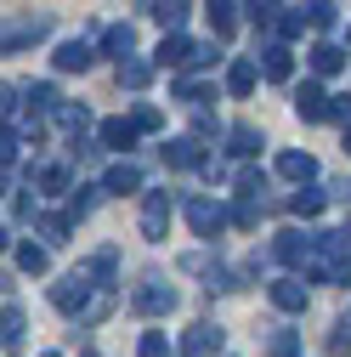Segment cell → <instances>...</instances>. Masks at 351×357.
I'll return each instance as SVG.
<instances>
[{"instance_id":"obj_1","label":"cell","mask_w":351,"mask_h":357,"mask_svg":"<svg viewBox=\"0 0 351 357\" xmlns=\"http://www.w3.org/2000/svg\"><path fill=\"white\" fill-rule=\"evenodd\" d=\"M97 289H102V284L85 273V266H74V273L52 289V306L63 312V318H85V306H91V295H97Z\"/></svg>"},{"instance_id":"obj_2","label":"cell","mask_w":351,"mask_h":357,"mask_svg":"<svg viewBox=\"0 0 351 357\" xmlns=\"http://www.w3.org/2000/svg\"><path fill=\"white\" fill-rule=\"evenodd\" d=\"M52 34V17H0V52H23Z\"/></svg>"},{"instance_id":"obj_3","label":"cell","mask_w":351,"mask_h":357,"mask_svg":"<svg viewBox=\"0 0 351 357\" xmlns=\"http://www.w3.org/2000/svg\"><path fill=\"white\" fill-rule=\"evenodd\" d=\"M176 284H164V278H142L136 284V295H130V306L142 312V318H164V312H176Z\"/></svg>"},{"instance_id":"obj_4","label":"cell","mask_w":351,"mask_h":357,"mask_svg":"<svg viewBox=\"0 0 351 357\" xmlns=\"http://www.w3.org/2000/svg\"><path fill=\"white\" fill-rule=\"evenodd\" d=\"M182 215H187V227H193L198 238H210V244L221 238V227H227V210L215 204V199H187V204H182Z\"/></svg>"},{"instance_id":"obj_5","label":"cell","mask_w":351,"mask_h":357,"mask_svg":"<svg viewBox=\"0 0 351 357\" xmlns=\"http://www.w3.org/2000/svg\"><path fill=\"white\" fill-rule=\"evenodd\" d=\"M153 63H159V68H176V74H182V68H198V46H193V40H187L182 29H170V34L159 40Z\"/></svg>"},{"instance_id":"obj_6","label":"cell","mask_w":351,"mask_h":357,"mask_svg":"<svg viewBox=\"0 0 351 357\" xmlns=\"http://www.w3.org/2000/svg\"><path fill=\"white\" fill-rule=\"evenodd\" d=\"M170 233V193H142V238H164Z\"/></svg>"},{"instance_id":"obj_7","label":"cell","mask_w":351,"mask_h":357,"mask_svg":"<svg viewBox=\"0 0 351 357\" xmlns=\"http://www.w3.org/2000/svg\"><path fill=\"white\" fill-rule=\"evenodd\" d=\"M221 346H227V335L215 324H193L182 335V357H221Z\"/></svg>"},{"instance_id":"obj_8","label":"cell","mask_w":351,"mask_h":357,"mask_svg":"<svg viewBox=\"0 0 351 357\" xmlns=\"http://www.w3.org/2000/svg\"><path fill=\"white\" fill-rule=\"evenodd\" d=\"M164 165H176V170H204V142H198V137H170V142H164Z\"/></svg>"},{"instance_id":"obj_9","label":"cell","mask_w":351,"mask_h":357,"mask_svg":"<svg viewBox=\"0 0 351 357\" xmlns=\"http://www.w3.org/2000/svg\"><path fill=\"white\" fill-rule=\"evenodd\" d=\"M267 295H272L278 312H306V301H312V295H306V278H272Z\"/></svg>"},{"instance_id":"obj_10","label":"cell","mask_w":351,"mask_h":357,"mask_svg":"<svg viewBox=\"0 0 351 357\" xmlns=\"http://www.w3.org/2000/svg\"><path fill=\"white\" fill-rule=\"evenodd\" d=\"M295 114H300V119H312V125L329 119V97H323V85H318V79L295 85Z\"/></svg>"},{"instance_id":"obj_11","label":"cell","mask_w":351,"mask_h":357,"mask_svg":"<svg viewBox=\"0 0 351 357\" xmlns=\"http://www.w3.org/2000/svg\"><path fill=\"white\" fill-rule=\"evenodd\" d=\"M272 255L283 261V266H306V255H312V233H278V244H272Z\"/></svg>"},{"instance_id":"obj_12","label":"cell","mask_w":351,"mask_h":357,"mask_svg":"<svg viewBox=\"0 0 351 357\" xmlns=\"http://www.w3.org/2000/svg\"><path fill=\"white\" fill-rule=\"evenodd\" d=\"M278 176H283V182H312V176H318V159L300 153V148H283V153H278Z\"/></svg>"},{"instance_id":"obj_13","label":"cell","mask_w":351,"mask_h":357,"mask_svg":"<svg viewBox=\"0 0 351 357\" xmlns=\"http://www.w3.org/2000/svg\"><path fill=\"white\" fill-rule=\"evenodd\" d=\"M63 74H85V68H91L97 63V52L91 46H85V40H63V46H57V57H52Z\"/></svg>"},{"instance_id":"obj_14","label":"cell","mask_w":351,"mask_h":357,"mask_svg":"<svg viewBox=\"0 0 351 357\" xmlns=\"http://www.w3.org/2000/svg\"><path fill=\"white\" fill-rule=\"evenodd\" d=\"M102 193H142V170L130 165V159L108 165V176H102Z\"/></svg>"},{"instance_id":"obj_15","label":"cell","mask_w":351,"mask_h":357,"mask_svg":"<svg viewBox=\"0 0 351 357\" xmlns=\"http://www.w3.org/2000/svg\"><path fill=\"white\" fill-rule=\"evenodd\" d=\"M255 79H260V63H249V57H233V63H227V91H233V97H249Z\"/></svg>"},{"instance_id":"obj_16","label":"cell","mask_w":351,"mask_h":357,"mask_svg":"<svg viewBox=\"0 0 351 357\" xmlns=\"http://www.w3.org/2000/svg\"><path fill=\"white\" fill-rule=\"evenodd\" d=\"M97 137H102V148L125 153V148H136V137H142V130L130 125V119H102V130H97Z\"/></svg>"},{"instance_id":"obj_17","label":"cell","mask_w":351,"mask_h":357,"mask_svg":"<svg viewBox=\"0 0 351 357\" xmlns=\"http://www.w3.org/2000/svg\"><path fill=\"white\" fill-rule=\"evenodd\" d=\"M306 57H312V74H318V79H329V74H340V68H345V52L334 46V40H318V46L306 52Z\"/></svg>"},{"instance_id":"obj_18","label":"cell","mask_w":351,"mask_h":357,"mask_svg":"<svg viewBox=\"0 0 351 357\" xmlns=\"http://www.w3.org/2000/svg\"><path fill=\"white\" fill-rule=\"evenodd\" d=\"M204 17H210V29H215V40H227V34L238 29V0H210Z\"/></svg>"},{"instance_id":"obj_19","label":"cell","mask_w":351,"mask_h":357,"mask_svg":"<svg viewBox=\"0 0 351 357\" xmlns=\"http://www.w3.org/2000/svg\"><path fill=\"white\" fill-rule=\"evenodd\" d=\"M260 74H267V79H289L295 74V52L289 46H267V52H260Z\"/></svg>"},{"instance_id":"obj_20","label":"cell","mask_w":351,"mask_h":357,"mask_svg":"<svg viewBox=\"0 0 351 357\" xmlns=\"http://www.w3.org/2000/svg\"><path fill=\"white\" fill-rule=\"evenodd\" d=\"M102 52H108V57H130V52H136V29H130V23L102 29Z\"/></svg>"},{"instance_id":"obj_21","label":"cell","mask_w":351,"mask_h":357,"mask_svg":"<svg viewBox=\"0 0 351 357\" xmlns=\"http://www.w3.org/2000/svg\"><path fill=\"white\" fill-rule=\"evenodd\" d=\"M148 79H153V63H142V57H119V85H125V91H142Z\"/></svg>"},{"instance_id":"obj_22","label":"cell","mask_w":351,"mask_h":357,"mask_svg":"<svg viewBox=\"0 0 351 357\" xmlns=\"http://www.w3.org/2000/svg\"><path fill=\"white\" fill-rule=\"evenodd\" d=\"M227 148H233L238 159H255V153H260V130H255V125H233V130H227Z\"/></svg>"},{"instance_id":"obj_23","label":"cell","mask_w":351,"mask_h":357,"mask_svg":"<svg viewBox=\"0 0 351 357\" xmlns=\"http://www.w3.org/2000/svg\"><path fill=\"white\" fill-rule=\"evenodd\" d=\"M17 266H23V273H46V266H52V244H17Z\"/></svg>"},{"instance_id":"obj_24","label":"cell","mask_w":351,"mask_h":357,"mask_svg":"<svg viewBox=\"0 0 351 357\" xmlns=\"http://www.w3.org/2000/svg\"><path fill=\"white\" fill-rule=\"evenodd\" d=\"M23 97H29V114H57V102H63V97H57V85H46V79L29 85Z\"/></svg>"},{"instance_id":"obj_25","label":"cell","mask_w":351,"mask_h":357,"mask_svg":"<svg viewBox=\"0 0 351 357\" xmlns=\"http://www.w3.org/2000/svg\"><path fill=\"white\" fill-rule=\"evenodd\" d=\"M323 199H329V193H318V188H306V182H300V193H289V210H295V215H306V221H312V215L323 210Z\"/></svg>"},{"instance_id":"obj_26","label":"cell","mask_w":351,"mask_h":357,"mask_svg":"<svg viewBox=\"0 0 351 357\" xmlns=\"http://www.w3.org/2000/svg\"><path fill=\"white\" fill-rule=\"evenodd\" d=\"M306 23H312V29H334V17H340V6H334V0H306Z\"/></svg>"},{"instance_id":"obj_27","label":"cell","mask_w":351,"mask_h":357,"mask_svg":"<svg viewBox=\"0 0 351 357\" xmlns=\"http://www.w3.org/2000/svg\"><path fill=\"white\" fill-rule=\"evenodd\" d=\"M244 12H249L260 29H278V17H283V6H278V0H244Z\"/></svg>"},{"instance_id":"obj_28","label":"cell","mask_w":351,"mask_h":357,"mask_svg":"<svg viewBox=\"0 0 351 357\" xmlns=\"http://www.w3.org/2000/svg\"><path fill=\"white\" fill-rule=\"evenodd\" d=\"M34 182H40V193H68V165H46V170H34Z\"/></svg>"},{"instance_id":"obj_29","label":"cell","mask_w":351,"mask_h":357,"mask_svg":"<svg viewBox=\"0 0 351 357\" xmlns=\"http://www.w3.org/2000/svg\"><path fill=\"white\" fill-rule=\"evenodd\" d=\"M329 357H351V312L334 318V329H329Z\"/></svg>"},{"instance_id":"obj_30","label":"cell","mask_w":351,"mask_h":357,"mask_svg":"<svg viewBox=\"0 0 351 357\" xmlns=\"http://www.w3.org/2000/svg\"><path fill=\"white\" fill-rule=\"evenodd\" d=\"M295 351H300V335L295 329H272L267 335V357H295Z\"/></svg>"},{"instance_id":"obj_31","label":"cell","mask_w":351,"mask_h":357,"mask_svg":"<svg viewBox=\"0 0 351 357\" xmlns=\"http://www.w3.org/2000/svg\"><path fill=\"white\" fill-rule=\"evenodd\" d=\"M227 221H233V227H244V233H249V227H260V204H255V199H238V204L227 210Z\"/></svg>"},{"instance_id":"obj_32","label":"cell","mask_w":351,"mask_h":357,"mask_svg":"<svg viewBox=\"0 0 351 357\" xmlns=\"http://www.w3.org/2000/svg\"><path fill=\"white\" fill-rule=\"evenodd\" d=\"M153 17H159L164 29H182V23H187V0H159Z\"/></svg>"},{"instance_id":"obj_33","label":"cell","mask_w":351,"mask_h":357,"mask_svg":"<svg viewBox=\"0 0 351 357\" xmlns=\"http://www.w3.org/2000/svg\"><path fill=\"white\" fill-rule=\"evenodd\" d=\"M176 97H182V102H193V108H198V102H210L215 91H210L204 79H176Z\"/></svg>"},{"instance_id":"obj_34","label":"cell","mask_w":351,"mask_h":357,"mask_svg":"<svg viewBox=\"0 0 351 357\" xmlns=\"http://www.w3.org/2000/svg\"><path fill=\"white\" fill-rule=\"evenodd\" d=\"M23 329H29V324H23V312H17V306L0 312V340H6V346H12V340H23Z\"/></svg>"},{"instance_id":"obj_35","label":"cell","mask_w":351,"mask_h":357,"mask_svg":"<svg viewBox=\"0 0 351 357\" xmlns=\"http://www.w3.org/2000/svg\"><path fill=\"white\" fill-rule=\"evenodd\" d=\"M97 193H102V188H68V210H74V215H91V210H97Z\"/></svg>"},{"instance_id":"obj_36","label":"cell","mask_w":351,"mask_h":357,"mask_svg":"<svg viewBox=\"0 0 351 357\" xmlns=\"http://www.w3.org/2000/svg\"><path fill=\"white\" fill-rule=\"evenodd\" d=\"M40 233H46V244H68V221L63 215H40Z\"/></svg>"},{"instance_id":"obj_37","label":"cell","mask_w":351,"mask_h":357,"mask_svg":"<svg viewBox=\"0 0 351 357\" xmlns=\"http://www.w3.org/2000/svg\"><path fill=\"white\" fill-rule=\"evenodd\" d=\"M136 357H170V340H164L159 329H148V335H142V346H136Z\"/></svg>"},{"instance_id":"obj_38","label":"cell","mask_w":351,"mask_h":357,"mask_svg":"<svg viewBox=\"0 0 351 357\" xmlns=\"http://www.w3.org/2000/svg\"><path fill=\"white\" fill-rule=\"evenodd\" d=\"M260 188H267V182H260V170H255V165L238 170V199H260Z\"/></svg>"},{"instance_id":"obj_39","label":"cell","mask_w":351,"mask_h":357,"mask_svg":"<svg viewBox=\"0 0 351 357\" xmlns=\"http://www.w3.org/2000/svg\"><path fill=\"white\" fill-rule=\"evenodd\" d=\"M57 119H63L68 130H85V125H91V114H85V108H74V102H57Z\"/></svg>"},{"instance_id":"obj_40","label":"cell","mask_w":351,"mask_h":357,"mask_svg":"<svg viewBox=\"0 0 351 357\" xmlns=\"http://www.w3.org/2000/svg\"><path fill=\"white\" fill-rule=\"evenodd\" d=\"M130 125H136V130H159V125H164V114H159V108H148V102H142V108H136V114H130Z\"/></svg>"},{"instance_id":"obj_41","label":"cell","mask_w":351,"mask_h":357,"mask_svg":"<svg viewBox=\"0 0 351 357\" xmlns=\"http://www.w3.org/2000/svg\"><path fill=\"white\" fill-rule=\"evenodd\" d=\"M278 34H283V40L306 34V12H289V17H278Z\"/></svg>"},{"instance_id":"obj_42","label":"cell","mask_w":351,"mask_h":357,"mask_svg":"<svg viewBox=\"0 0 351 357\" xmlns=\"http://www.w3.org/2000/svg\"><path fill=\"white\" fill-rule=\"evenodd\" d=\"M329 119H340V125H351V97H329Z\"/></svg>"},{"instance_id":"obj_43","label":"cell","mask_w":351,"mask_h":357,"mask_svg":"<svg viewBox=\"0 0 351 357\" xmlns=\"http://www.w3.org/2000/svg\"><path fill=\"white\" fill-rule=\"evenodd\" d=\"M329 199H345V204H351V176H340V182H329Z\"/></svg>"},{"instance_id":"obj_44","label":"cell","mask_w":351,"mask_h":357,"mask_svg":"<svg viewBox=\"0 0 351 357\" xmlns=\"http://www.w3.org/2000/svg\"><path fill=\"white\" fill-rule=\"evenodd\" d=\"M12 97H17V85H0V119H6V114H12V108H17V102H12Z\"/></svg>"},{"instance_id":"obj_45","label":"cell","mask_w":351,"mask_h":357,"mask_svg":"<svg viewBox=\"0 0 351 357\" xmlns=\"http://www.w3.org/2000/svg\"><path fill=\"white\" fill-rule=\"evenodd\" d=\"M6 182H12V165H0V193H6Z\"/></svg>"},{"instance_id":"obj_46","label":"cell","mask_w":351,"mask_h":357,"mask_svg":"<svg viewBox=\"0 0 351 357\" xmlns=\"http://www.w3.org/2000/svg\"><path fill=\"white\" fill-rule=\"evenodd\" d=\"M6 244H12V238H6V227H0V250H6Z\"/></svg>"},{"instance_id":"obj_47","label":"cell","mask_w":351,"mask_h":357,"mask_svg":"<svg viewBox=\"0 0 351 357\" xmlns=\"http://www.w3.org/2000/svg\"><path fill=\"white\" fill-rule=\"evenodd\" d=\"M345 153H351V125H345Z\"/></svg>"},{"instance_id":"obj_48","label":"cell","mask_w":351,"mask_h":357,"mask_svg":"<svg viewBox=\"0 0 351 357\" xmlns=\"http://www.w3.org/2000/svg\"><path fill=\"white\" fill-rule=\"evenodd\" d=\"M46 357H57V351H46Z\"/></svg>"},{"instance_id":"obj_49","label":"cell","mask_w":351,"mask_h":357,"mask_svg":"<svg viewBox=\"0 0 351 357\" xmlns=\"http://www.w3.org/2000/svg\"><path fill=\"white\" fill-rule=\"evenodd\" d=\"M91 357H97V351H91Z\"/></svg>"}]
</instances>
